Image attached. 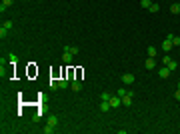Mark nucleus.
Listing matches in <instances>:
<instances>
[{
    "instance_id": "1",
    "label": "nucleus",
    "mask_w": 180,
    "mask_h": 134,
    "mask_svg": "<svg viewBox=\"0 0 180 134\" xmlns=\"http://www.w3.org/2000/svg\"><path fill=\"white\" fill-rule=\"evenodd\" d=\"M56 126H58V116L56 114H52V116H48V122H46V128L42 130L44 134H52L56 130Z\"/></svg>"
},
{
    "instance_id": "2",
    "label": "nucleus",
    "mask_w": 180,
    "mask_h": 134,
    "mask_svg": "<svg viewBox=\"0 0 180 134\" xmlns=\"http://www.w3.org/2000/svg\"><path fill=\"white\" fill-rule=\"evenodd\" d=\"M170 74H172V70H170L168 66H162V68L158 70V76H160V78H164V80H166V78H168Z\"/></svg>"
},
{
    "instance_id": "3",
    "label": "nucleus",
    "mask_w": 180,
    "mask_h": 134,
    "mask_svg": "<svg viewBox=\"0 0 180 134\" xmlns=\"http://www.w3.org/2000/svg\"><path fill=\"white\" fill-rule=\"evenodd\" d=\"M72 58H74V54L68 52V50H64V54H62V62H64V64H72Z\"/></svg>"
},
{
    "instance_id": "4",
    "label": "nucleus",
    "mask_w": 180,
    "mask_h": 134,
    "mask_svg": "<svg viewBox=\"0 0 180 134\" xmlns=\"http://www.w3.org/2000/svg\"><path fill=\"white\" fill-rule=\"evenodd\" d=\"M122 82L128 86V84H132L134 82V74H130V72H126V74H122Z\"/></svg>"
},
{
    "instance_id": "5",
    "label": "nucleus",
    "mask_w": 180,
    "mask_h": 134,
    "mask_svg": "<svg viewBox=\"0 0 180 134\" xmlns=\"http://www.w3.org/2000/svg\"><path fill=\"white\" fill-rule=\"evenodd\" d=\"M132 96H134L132 92H126V94L122 96V104H124V106H130V104H132Z\"/></svg>"
},
{
    "instance_id": "6",
    "label": "nucleus",
    "mask_w": 180,
    "mask_h": 134,
    "mask_svg": "<svg viewBox=\"0 0 180 134\" xmlns=\"http://www.w3.org/2000/svg\"><path fill=\"white\" fill-rule=\"evenodd\" d=\"M120 104H122V98H120V96H112V98H110V106H112V108H118Z\"/></svg>"
},
{
    "instance_id": "7",
    "label": "nucleus",
    "mask_w": 180,
    "mask_h": 134,
    "mask_svg": "<svg viewBox=\"0 0 180 134\" xmlns=\"http://www.w3.org/2000/svg\"><path fill=\"white\" fill-rule=\"evenodd\" d=\"M110 108V100H100V112H108Z\"/></svg>"
},
{
    "instance_id": "8",
    "label": "nucleus",
    "mask_w": 180,
    "mask_h": 134,
    "mask_svg": "<svg viewBox=\"0 0 180 134\" xmlns=\"http://www.w3.org/2000/svg\"><path fill=\"white\" fill-rule=\"evenodd\" d=\"M70 88L74 90V92H80V90H82V82H80V80H72V82H70Z\"/></svg>"
},
{
    "instance_id": "9",
    "label": "nucleus",
    "mask_w": 180,
    "mask_h": 134,
    "mask_svg": "<svg viewBox=\"0 0 180 134\" xmlns=\"http://www.w3.org/2000/svg\"><path fill=\"white\" fill-rule=\"evenodd\" d=\"M162 48H164V52H168V50H172L174 44H172V40L170 38H164V42H162Z\"/></svg>"
},
{
    "instance_id": "10",
    "label": "nucleus",
    "mask_w": 180,
    "mask_h": 134,
    "mask_svg": "<svg viewBox=\"0 0 180 134\" xmlns=\"http://www.w3.org/2000/svg\"><path fill=\"white\" fill-rule=\"evenodd\" d=\"M144 66H146L148 70L156 68V58H150V56H148V58H146V64H144Z\"/></svg>"
},
{
    "instance_id": "11",
    "label": "nucleus",
    "mask_w": 180,
    "mask_h": 134,
    "mask_svg": "<svg viewBox=\"0 0 180 134\" xmlns=\"http://www.w3.org/2000/svg\"><path fill=\"white\" fill-rule=\"evenodd\" d=\"M12 2H14V0H2V2H0V12L4 14V12H6V8H8Z\"/></svg>"
},
{
    "instance_id": "12",
    "label": "nucleus",
    "mask_w": 180,
    "mask_h": 134,
    "mask_svg": "<svg viewBox=\"0 0 180 134\" xmlns=\"http://www.w3.org/2000/svg\"><path fill=\"white\" fill-rule=\"evenodd\" d=\"M170 12H172V14H180V2H172Z\"/></svg>"
},
{
    "instance_id": "13",
    "label": "nucleus",
    "mask_w": 180,
    "mask_h": 134,
    "mask_svg": "<svg viewBox=\"0 0 180 134\" xmlns=\"http://www.w3.org/2000/svg\"><path fill=\"white\" fill-rule=\"evenodd\" d=\"M166 38H170V40H172V44H174V46H180V36H174V34L170 32V34H168Z\"/></svg>"
},
{
    "instance_id": "14",
    "label": "nucleus",
    "mask_w": 180,
    "mask_h": 134,
    "mask_svg": "<svg viewBox=\"0 0 180 134\" xmlns=\"http://www.w3.org/2000/svg\"><path fill=\"white\" fill-rule=\"evenodd\" d=\"M64 50H68V52H72L74 56H76V54L80 52V48H78V46H64Z\"/></svg>"
},
{
    "instance_id": "15",
    "label": "nucleus",
    "mask_w": 180,
    "mask_h": 134,
    "mask_svg": "<svg viewBox=\"0 0 180 134\" xmlns=\"http://www.w3.org/2000/svg\"><path fill=\"white\" fill-rule=\"evenodd\" d=\"M8 60H10V64H16V62H18V56H16V52H10V54H8Z\"/></svg>"
},
{
    "instance_id": "16",
    "label": "nucleus",
    "mask_w": 180,
    "mask_h": 134,
    "mask_svg": "<svg viewBox=\"0 0 180 134\" xmlns=\"http://www.w3.org/2000/svg\"><path fill=\"white\" fill-rule=\"evenodd\" d=\"M148 10H150V12H152V14H156V12H158V10H160V6H158V4H156V2H152V6H150V8H148Z\"/></svg>"
},
{
    "instance_id": "17",
    "label": "nucleus",
    "mask_w": 180,
    "mask_h": 134,
    "mask_svg": "<svg viewBox=\"0 0 180 134\" xmlns=\"http://www.w3.org/2000/svg\"><path fill=\"white\" fill-rule=\"evenodd\" d=\"M2 26H4L6 30H12V26H14V22H12V20H4V24H2Z\"/></svg>"
},
{
    "instance_id": "18",
    "label": "nucleus",
    "mask_w": 180,
    "mask_h": 134,
    "mask_svg": "<svg viewBox=\"0 0 180 134\" xmlns=\"http://www.w3.org/2000/svg\"><path fill=\"white\" fill-rule=\"evenodd\" d=\"M148 56L150 58H156V48L154 46H148Z\"/></svg>"
},
{
    "instance_id": "19",
    "label": "nucleus",
    "mask_w": 180,
    "mask_h": 134,
    "mask_svg": "<svg viewBox=\"0 0 180 134\" xmlns=\"http://www.w3.org/2000/svg\"><path fill=\"white\" fill-rule=\"evenodd\" d=\"M140 6L142 8H150L152 6V0H140Z\"/></svg>"
},
{
    "instance_id": "20",
    "label": "nucleus",
    "mask_w": 180,
    "mask_h": 134,
    "mask_svg": "<svg viewBox=\"0 0 180 134\" xmlns=\"http://www.w3.org/2000/svg\"><path fill=\"white\" fill-rule=\"evenodd\" d=\"M110 98H112L110 92H102V94H100V100H110Z\"/></svg>"
},
{
    "instance_id": "21",
    "label": "nucleus",
    "mask_w": 180,
    "mask_h": 134,
    "mask_svg": "<svg viewBox=\"0 0 180 134\" xmlns=\"http://www.w3.org/2000/svg\"><path fill=\"white\" fill-rule=\"evenodd\" d=\"M6 36H8V30H6V28H4V26H2V28H0V38H2V40H4V38H6Z\"/></svg>"
},
{
    "instance_id": "22",
    "label": "nucleus",
    "mask_w": 180,
    "mask_h": 134,
    "mask_svg": "<svg viewBox=\"0 0 180 134\" xmlns=\"http://www.w3.org/2000/svg\"><path fill=\"white\" fill-rule=\"evenodd\" d=\"M58 86H60V88H66V86H68V80H66V78L58 80Z\"/></svg>"
},
{
    "instance_id": "23",
    "label": "nucleus",
    "mask_w": 180,
    "mask_h": 134,
    "mask_svg": "<svg viewBox=\"0 0 180 134\" xmlns=\"http://www.w3.org/2000/svg\"><path fill=\"white\" fill-rule=\"evenodd\" d=\"M170 60H172V58H170V56H168V54H164V58H162V64H164V66H166V64H170Z\"/></svg>"
},
{
    "instance_id": "24",
    "label": "nucleus",
    "mask_w": 180,
    "mask_h": 134,
    "mask_svg": "<svg viewBox=\"0 0 180 134\" xmlns=\"http://www.w3.org/2000/svg\"><path fill=\"white\" fill-rule=\"evenodd\" d=\"M166 66H168V68H170V70H172V72H174V70H176V66H178V64H176V62H174V60H170V64H166Z\"/></svg>"
},
{
    "instance_id": "25",
    "label": "nucleus",
    "mask_w": 180,
    "mask_h": 134,
    "mask_svg": "<svg viewBox=\"0 0 180 134\" xmlns=\"http://www.w3.org/2000/svg\"><path fill=\"white\" fill-rule=\"evenodd\" d=\"M50 88L56 90V88H60V86H58V82H56V80H50Z\"/></svg>"
},
{
    "instance_id": "26",
    "label": "nucleus",
    "mask_w": 180,
    "mask_h": 134,
    "mask_svg": "<svg viewBox=\"0 0 180 134\" xmlns=\"http://www.w3.org/2000/svg\"><path fill=\"white\" fill-rule=\"evenodd\" d=\"M126 92H128V90H126V88H118V90H116V94H118V96H124Z\"/></svg>"
},
{
    "instance_id": "27",
    "label": "nucleus",
    "mask_w": 180,
    "mask_h": 134,
    "mask_svg": "<svg viewBox=\"0 0 180 134\" xmlns=\"http://www.w3.org/2000/svg\"><path fill=\"white\" fill-rule=\"evenodd\" d=\"M174 98H176V100L180 102V90H176V94H174Z\"/></svg>"
},
{
    "instance_id": "28",
    "label": "nucleus",
    "mask_w": 180,
    "mask_h": 134,
    "mask_svg": "<svg viewBox=\"0 0 180 134\" xmlns=\"http://www.w3.org/2000/svg\"><path fill=\"white\" fill-rule=\"evenodd\" d=\"M178 90H180V80H178Z\"/></svg>"
}]
</instances>
